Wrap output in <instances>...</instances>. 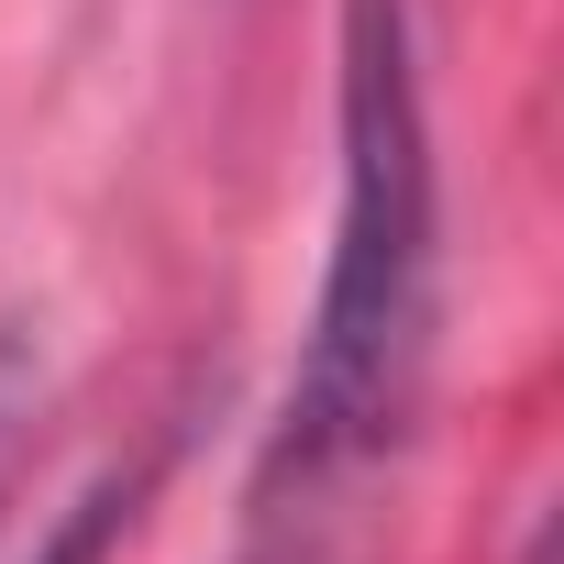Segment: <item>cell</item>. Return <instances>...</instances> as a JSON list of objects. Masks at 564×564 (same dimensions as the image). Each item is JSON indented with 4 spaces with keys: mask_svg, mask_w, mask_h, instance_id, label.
<instances>
[{
    "mask_svg": "<svg viewBox=\"0 0 564 564\" xmlns=\"http://www.w3.org/2000/svg\"><path fill=\"white\" fill-rule=\"evenodd\" d=\"M333 122H344V210L322 311L289 377V421L265 443V476L333 487L355 476L421 377L432 322V122L410 67V0H344V56H333Z\"/></svg>",
    "mask_w": 564,
    "mask_h": 564,
    "instance_id": "6da1fadb",
    "label": "cell"
},
{
    "mask_svg": "<svg viewBox=\"0 0 564 564\" xmlns=\"http://www.w3.org/2000/svg\"><path fill=\"white\" fill-rule=\"evenodd\" d=\"M122 520H133V498H122V487H100V498H78V520H67L34 564H100V542H111Z\"/></svg>",
    "mask_w": 564,
    "mask_h": 564,
    "instance_id": "3957f363",
    "label": "cell"
},
{
    "mask_svg": "<svg viewBox=\"0 0 564 564\" xmlns=\"http://www.w3.org/2000/svg\"><path fill=\"white\" fill-rule=\"evenodd\" d=\"M34 421H45V344L23 322H0V509L34 465Z\"/></svg>",
    "mask_w": 564,
    "mask_h": 564,
    "instance_id": "7a4b0ae2",
    "label": "cell"
}]
</instances>
